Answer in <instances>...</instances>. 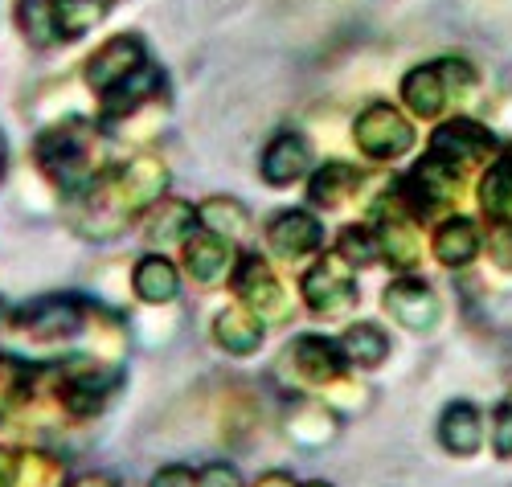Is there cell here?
Returning <instances> with one entry per match:
<instances>
[{"instance_id":"cell-24","label":"cell","mask_w":512,"mask_h":487,"mask_svg":"<svg viewBox=\"0 0 512 487\" xmlns=\"http://www.w3.org/2000/svg\"><path fill=\"white\" fill-rule=\"evenodd\" d=\"M340 352H345V361L357 365V369H377L381 361L390 357V336L381 324H349L345 336H340Z\"/></svg>"},{"instance_id":"cell-29","label":"cell","mask_w":512,"mask_h":487,"mask_svg":"<svg viewBox=\"0 0 512 487\" xmlns=\"http://www.w3.org/2000/svg\"><path fill=\"white\" fill-rule=\"evenodd\" d=\"M332 250L345 258L353 271H365V267H377V262H381V246H377L373 226H349V230H340Z\"/></svg>"},{"instance_id":"cell-31","label":"cell","mask_w":512,"mask_h":487,"mask_svg":"<svg viewBox=\"0 0 512 487\" xmlns=\"http://www.w3.org/2000/svg\"><path fill=\"white\" fill-rule=\"evenodd\" d=\"M324 393H328V406H332L336 414H340V410H345V414H361V410H369V402H373V389L361 385V381H353L349 373L340 377L336 385H328Z\"/></svg>"},{"instance_id":"cell-40","label":"cell","mask_w":512,"mask_h":487,"mask_svg":"<svg viewBox=\"0 0 512 487\" xmlns=\"http://www.w3.org/2000/svg\"><path fill=\"white\" fill-rule=\"evenodd\" d=\"M103 5H111V0H103Z\"/></svg>"},{"instance_id":"cell-37","label":"cell","mask_w":512,"mask_h":487,"mask_svg":"<svg viewBox=\"0 0 512 487\" xmlns=\"http://www.w3.org/2000/svg\"><path fill=\"white\" fill-rule=\"evenodd\" d=\"M250 487H300V483H295L287 471H267V475H259V479H254Z\"/></svg>"},{"instance_id":"cell-8","label":"cell","mask_w":512,"mask_h":487,"mask_svg":"<svg viewBox=\"0 0 512 487\" xmlns=\"http://www.w3.org/2000/svg\"><path fill=\"white\" fill-rule=\"evenodd\" d=\"M381 307L394 316V324H402L406 332H431L439 324V295L435 287L418 279V275H402L381 291Z\"/></svg>"},{"instance_id":"cell-14","label":"cell","mask_w":512,"mask_h":487,"mask_svg":"<svg viewBox=\"0 0 512 487\" xmlns=\"http://www.w3.org/2000/svg\"><path fill=\"white\" fill-rule=\"evenodd\" d=\"M312 172V148L300 131H279V136L263 148V160H259V176L271 185V189H287L295 181H304Z\"/></svg>"},{"instance_id":"cell-28","label":"cell","mask_w":512,"mask_h":487,"mask_svg":"<svg viewBox=\"0 0 512 487\" xmlns=\"http://www.w3.org/2000/svg\"><path fill=\"white\" fill-rule=\"evenodd\" d=\"M17 29L33 50L54 46V0H17Z\"/></svg>"},{"instance_id":"cell-11","label":"cell","mask_w":512,"mask_h":487,"mask_svg":"<svg viewBox=\"0 0 512 487\" xmlns=\"http://www.w3.org/2000/svg\"><path fill=\"white\" fill-rule=\"evenodd\" d=\"M263 238H267V246H271L275 258L295 262V258H308V254L320 250L324 230H320V221H316L308 209H279V213L267 221Z\"/></svg>"},{"instance_id":"cell-4","label":"cell","mask_w":512,"mask_h":487,"mask_svg":"<svg viewBox=\"0 0 512 487\" xmlns=\"http://www.w3.org/2000/svg\"><path fill=\"white\" fill-rule=\"evenodd\" d=\"M300 295L316 316L336 320L357 307V271L336 250H324L300 279Z\"/></svg>"},{"instance_id":"cell-39","label":"cell","mask_w":512,"mask_h":487,"mask_svg":"<svg viewBox=\"0 0 512 487\" xmlns=\"http://www.w3.org/2000/svg\"><path fill=\"white\" fill-rule=\"evenodd\" d=\"M300 487H332V483H324V479H312V483H300Z\"/></svg>"},{"instance_id":"cell-26","label":"cell","mask_w":512,"mask_h":487,"mask_svg":"<svg viewBox=\"0 0 512 487\" xmlns=\"http://www.w3.org/2000/svg\"><path fill=\"white\" fill-rule=\"evenodd\" d=\"M111 5H103V0H54V33L58 41H78V37H87L103 13Z\"/></svg>"},{"instance_id":"cell-5","label":"cell","mask_w":512,"mask_h":487,"mask_svg":"<svg viewBox=\"0 0 512 487\" xmlns=\"http://www.w3.org/2000/svg\"><path fill=\"white\" fill-rule=\"evenodd\" d=\"M353 140L377 164H394V160L410 156L414 144H418L414 123L398 107H390V103H369L357 115V123H353Z\"/></svg>"},{"instance_id":"cell-9","label":"cell","mask_w":512,"mask_h":487,"mask_svg":"<svg viewBox=\"0 0 512 487\" xmlns=\"http://www.w3.org/2000/svg\"><path fill=\"white\" fill-rule=\"evenodd\" d=\"M287 369L312 389H328L349 373V361L340 352V340L328 336H295L287 352Z\"/></svg>"},{"instance_id":"cell-3","label":"cell","mask_w":512,"mask_h":487,"mask_svg":"<svg viewBox=\"0 0 512 487\" xmlns=\"http://www.w3.org/2000/svg\"><path fill=\"white\" fill-rule=\"evenodd\" d=\"M230 291L242 307H250L263 324H283L291 316V299L283 279L271 271V262L263 254H242L234 258V271H230Z\"/></svg>"},{"instance_id":"cell-22","label":"cell","mask_w":512,"mask_h":487,"mask_svg":"<svg viewBox=\"0 0 512 487\" xmlns=\"http://www.w3.org/2000/svg\"><path fill=\"white\" fill-rule=\"evenodd\" d=\"M476 201L492 221H512V152L492 156V164L480 176Z\"/></svg>"},{"instance_id":"cell-12","label":"cell","mask_w":512,"mask_h":487,"mask_svg":"<svg viewBox=\"0 0 512 487\" xmlns=\"http://www.w3.org/2000/svg\"><path fill=\"white\" fill-rule=\"evenodd\" d=\"M496 136L480 123V119H467V115H455L447 123L435 127V136H431V152H443L451 160H459L463 168H472L488 156H496Z\"/></svg>"},{"instance_id":"cell-16","label":"cell","mask_w":512,"mask_h":487,"mask_svg":"<svg viewBox=\"0 0 512 487\" xmlns=\"http://www.w3.org/2000/svg\"><path fill=\"white\" fill-rule=\"evenodd\" d=\"M431 250H435V258L443 262L447 271H463V267H472V262L480 258V250H484V230L476 226L472 217H443L439 226H435V234H431Z\"/></svg>"},{"instance_id":"cell-15","label":"cell","mask_w":512,"mask_h":487,"mask_svg":"<svg viewBox=\"0 0 512 487\" xmlns=\"http://www.w3.org/2000/svg\"><path fill=\"white\" fill-rule=\"evenodd\" d=\"M488 438V422H484V410L472 406V402H447L443 414H439V442L443 451L455 455V459H472L480 455Z\"/></svg>"},{"instance_id":"cell-33","label":"cell","mask_w":512,"mask_h":487,"mask_svg":"<svg viewBox=\"0 0 512 487\" xmlns=\"http://www.w3.org/2000/svg\"><path fill=\"white\" fill-rule=\"evenodd\" d=\"M492 451L496 459H512V406H496L492 414Z\"/></svg>"},{"instance_id":"cell-6","label":"cell","mask_w":512,"mask_h":487,"mask_svg":"<svg viewBox=\"0 0 512 487\" xmlns=\"http://www.w3.org/2000/svg\"><path fill=\"white\" fill-rule=\"evenodd\" d=\"M144 66H152L144 41L136 33H123V37H111L107 46H99L87 58V66H82V82H87V91L95 99H103V95L119 91L127 78H136Z\"/></svg>"},{"instance_id":"cell-17","label":"cell","mask_w":512,"mask_h":487,"mask_svg":"<svg viewBox=\"0 0 512 487\" xmlns=\"http://www.w3.org/2000/svg\"><path fill=\"white\" fill-rule=\"evenodd\" d=\"M181 254H185L189 279H197V283H205V287L218 283V279H226V275L234 271V246L222 242L218 234L201 230V226L181 242Z\"/></svg>"},{"instance_id":"cell-1","label":"cell","mask_w":512,"mask_h":487,"mask_svg":"<svg viewBox=\"0 0 512 487\" xmlns=\"http://www.w3.org/2000/svg\"><path fill=\"white\" fill-rule=\"evenodd\" d=\"M33 160L41 172H46L50 185H58L66 197H78V193H87L103 172H111L107 131L82 115L58 119L54 127H46L37 136Z\"/></svg>"},{"instance_id":"cell-20","label":"cell","mask_w":512,"mask_h":487,"mask_svg":"<svg viewBox=\"0 0 512 487\" xmlns=\"http://www.w3.org/2000/svg\"><path fill=\"white\" fill-rule=\"evenodd\" d=\"M132 291L148 307H164L181 295V271L177 262H168L164 254H144L132 267Z\"/></svg>"},{"instance_id":"cell-35","label":"cell","mask_w":512,"mask_h":487,"mask_svg":"<svg viewBox=\"0 0 512 487\" xmlns=\"http://www.w3.org/2000/svg\"><path fill=\"white\" fill-rule=\"evenodd\" d=\"M148 487H197V475H193L189 467H181V463H168V467H160V471L152 475Z\"/></svg>"},{"instance_id":"cell-32","label":"cell","mask_w":512,"mask_h":487,"mask_svg":"<svg viewBox=\"0 0 512 487\" xmlns=\"http://www.w3.org/2000/svg\"><path fill=\"white\" fill-rule=\"evenodd\" d=\"M484 250L496 271L512 275V221H492V230L484 234Z\"/></svg>"},{"instance_id":"cell-18","label":"cell","mask_w":512,"mask_h":487,"mask_svg":"<svg viewBox=\"0 0 512 487\" xmlns=\"http://www.w3.org/2000/svg\"><path fill=\"white\" fill-rule=\"evenodd\" d=\"M263 336H267V324L242 303H230L226 312H218V320H213V344L222 352H230V357H250V352H259Z\"/></svg>"},{"instance_id":"cell-10","label":"cell","mask_w":512,"mask_h":487,"mask_svg":"<svg viewBox=\"0 0 512 487\" xmlns=\"http://www.w3.org/2000/svg\"><path fill=\"white\" fill-rule=\"evenodd\" d=\"M283 434L304 451L332 447L340 438V414L328 402H316V397H295L283 410Z\"/></svg>"},{"instance_id":"cell-36","label":"cell","mask_w":512,"mask_h":487,"mask_svg":"<svg viewBox=\"0 0 512 487\" xmlns=\"http://www.w3.org/2000/svg\"><path fill=\"white\" fill-rule=\"evenodd\" d=\"M66 487H119V479H115V475H103V471H91V475H78V479L66 483Z\"/></svg>"},{"instance_id":"cell-7","label":"cell","mask_w":512,"mask_h":487,"mask_svg":"<svg viewBox=\"0 0 512 487\" xmlns=\"http://www.w3.org/2000/svg\"><path fill=\"white\" fill-rule=\"evenodd\" d=\"M111 189H115V197H119V205L127 213L140 217V213H148L152 205L164 201V193H168V168H164L160 156L140 152V156L127 160L123 168H111Z\"/></svg>"},{"instance_id":"cell-23","label":"cell","mask_w":512,"mask_h":487,"mask_svg":"<svg viewBox=\"0 0 512 487\" xmlns=\"http://www.w3.org/2000/svg\"><path fill=\"white\" fill-rule=\"evenodd\" d=\"M148 242L152 246H181L197 230V209L185 201H160L148 209Z\"/></svg>"},{"instance_id":"cell-38","label":"cell","mask_w":512,"mask_h":487,"mask_svg":"<svg viewBox=\"0 0 512 487\" xmlns=\"http://www.w3.org/2000/svg\"><path fill=\"white\" fill-rule=\"evenodd\" d=\"M5 168H9V148H5V136H0V176H5Z\"/></svg>"},{"instance_id":"cell-21","label":"cell","mask_w":512,"mask_h":487,"mask_svg":"<svg viewBox=\"0 0 512 487\" xmlns=\"http://www.w3.org/2000/svg\"><path fill=\"white\" fill-rule=\"evenodd\" d=\"M197 226L218 234L230 246H242L250 238V213L234 197H209L205 205H197Z\"/></svg>"},{"instance_id":"cell-13","label":"cell","mask_w":512,"mask_h":487,"mask_svg":"<svg viewBox=\"0 0 512 487\" xmlns=\"http://www.w3.org/2000/svg\"><path fill=\"white\" fill-rule=\"evenodd\" d=\"M369 181L373 176L369 172H361V168H353V164H345V160H332V164H320L316 172H312V181H308V201L316 205V209H349L357 197H365L369 193Z\"/></svg>"},{"instance_id":"cell-34","label":"cell","mask_w":512,"mask_h":487,"mask_svg":"<svg viewBox=\"0 0 512 487\" xmlns=\"http://www.w3.org/2000/svg\"><path fill=\"white\" fill-rule=\"evenodd\" d=\"M197 487H246L230 463H209L197 471Z\"/></svg>"},{"instance_id":"cell-30","label":"cell","mask_w":512,"mask_h":487,"mask_svg":"<svg viewBox=\"0 0 512 487\" xmlns=\"http://www.w3.org/2000/svg\"><path fill=\"white\" fill-rule=\"evenodd\" d=\"M439 66V74H443V82H447V91H451V103H459V99H467L480 86V70L467 62V58H459V54H451V58H439L435 62Z\"/></svg>"},{"instance_id":"cell-19","label":"cell","mask_w":512,"mask_h":487,"mask_svg":"<svg viewBox=\"0 0 512 487\" xmlns=\"http://www.w3.org/2000/svg\"><path fill=\"white\" fill-rule=\"evenodd\" d=\"M402 103L414 119H443V111L451 107V91H447V82H443L435 62L414 66L402 78Z\"/></svg>"},{"instance_id":"cell-2","label":"cell","mask_w":512,"mask_h":487,"mask_svg":"<svg viewBox=\"0 0 512 487\" xmlns=\"http://www.w3.org/2000/svg\"><path fill=\"white\" fill-rule=\"evenodd\" d=\"M91 307H95L91 299H78V295H46L17 307L13 328L33 344H66L82 336Z\"/></svg>"},{"instance_id":"cell-27","label":"cell","mask_w":512,"mask_h":487,"mask_svg":"<svg viewBox=\"0 0 512 487\" xmlns=\"http://www.w3.org/2000/svg\"><path fill=\"white\" fill-rule=\"evenodd\" d=\"M13 487H66V467L50 451H21L13 467Z\"/></svg>"},{"instance_id":"cell-25","label":"cell","mask_w":512,"mask_h":487,"mask_svg":"<svg viewBox=\"0 0 512 487\" xmlns=\"http://www.w3.org/2000/svg\"><path fill=\"white\" fill-rule=\"evenodd\" d=\"M37 377H41V369L9 357V352H0V418L17 414L29 402L33 389H37Z\"/></svg>"}]
</instances>
